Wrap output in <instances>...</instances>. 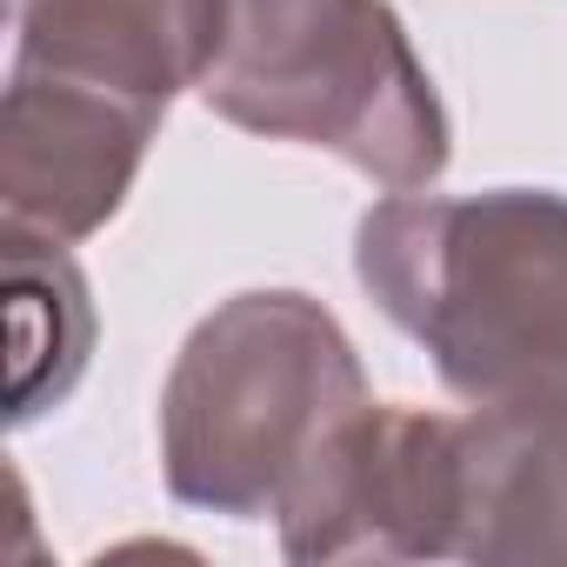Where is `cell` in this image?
<instances>
[{"label":"cell","mask_w":567,"mask_h":567,"mask_svg":"<svg viewBox=\"0 0 567 567\" xmlns=\"http://www.w3.org/2000/svg\"><path fill=\"white\" fill-rule=\"evenodd\" d=\"M154 127L161 114H141L127 101L8 74V114H0V214H8V234H34L61 247L94 234L127 200Z\"/></svg>","instance_id":"5"},{"label":"cell","mask_w":567,"mask_h":567,"mask_svg":"<svg viewBox=\"0 0 567 567\" xmlns=\"http://www.w3.org/2000/svg\"><path fill=\"white\" fill-rule=\"evenodd\" d=\"M14 68L28 81L81 87L167 114L187 87V0H8Z\"/></svg>","instance_id":"6"},{"label":"cell","mask_w":567,"mask_h":567,"mask_svg":"<svg viewBox=\"0 0 567 567\" xmlns=\"http://www.w3.org/2000/svg\"><path fill=\"white\" fill-rule=\"evenodd\" d=\"M461 421L427 408H361L280 494L288 560H427L461 547Z\"/></svg>","instance_id":"4"},{"label":"cell","mask_w":567,"mask_h":567,"mask_svg":"<svg viewBox=\"0 0 567 567\" xmlns=\"http://www.w3.org/2000/svg\"><path fill=\"white\" fill-rule=\"evenodd\" d=\"M361 288L474 408H567V194H394L354 234Z\"/></svg>","instance_id":"1"},{"label":"cell","mask_w":567,"mask_h":567,"mask_svg":"<svg viewBox=\"0 0 567 567\" xmlns=\"http://www.w3.org/2000/svg\"><path fill=\"white\" fill-rule=\"evenodd\" d=\"M187 87L220 121L328 147L388 194L447 167V114L388 0H187Z\"/></svg>","instance_id":"2"},{"label":"cell","mask_w":567,"mask_h":567,"mask_svg":"<svg viewBox=\"0 0 567 567\" xmlns=\"http://www.w3.org/2000/svg\"><path fill=\"white\" fill-rule=\"evenodd\" d=\"M467 560H567V408H481L461 421Z\"/></svg>","instance_id":"7"},{"label":"cell","mask_w":567,"mask_h":567,"mask_svg":"<svg viewBox=\"0 0 567 567\" xmlns=\"http://www.w3.org/2000/svg\"><path fill=\"white\" fill-rule=\"evenodd\" d=\"M368 408L341 321L308 295H234L214 308L161 394V461L187 507L274 514L315 447Z\"/></svg>","instance_id":"3"},{"label":"cell","mask_w":567,"mask_h":567,"mask_svg":"<svg viewBox=\"0 0 567 567\" xmlns=\"http://www.w3.org/2000/svg\"><path fill=\"white\" fill-rule=\"evenodd\" d=\"M8 301H14V374H8V421L28 427L48 414L87 368L94 315L74 260L61 240L8 234Z\"/></svg>","instance_id":"8"}]
</instances>
